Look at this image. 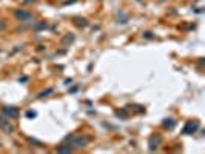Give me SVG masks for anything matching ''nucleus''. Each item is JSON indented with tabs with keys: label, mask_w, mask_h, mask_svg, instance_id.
<instances>
[{
	"label": "nucleus",
	"mask_w": 205,
	"mask_h": 154,
	"mask_svg": "<svg viewBox=\"0 0 205 154\" xmlns=\"http://www.w3.org/2000/svg\"><path fill=\"white\" fill-rule=\"evenodd\" d=\"M68 142H71V145H74L76 148H82L88 143V137H82V136H69L66 137Z\"/></svg>",
	"instance_id": "f257e3e1"
},
{
	"label": "nucleus",
	"mask_w": 205,
	"mask_h": 154,
	"mask_svg": "<svg viewBox=\"0 0 205 154\" xmlns=\"http://www.w3.org/2000/svg\"><path fill=\"white\" fill-rule=\"evenodd\" d=\"M0 128L5 131V133H12V129H14V128H12V125L3 116H0Z\"/></svg>",
	"instance_id": "f03ea898"
},
{
	"label": "nucleus",
	"mask_w": 205,
	"mask_h": 154,
	"mask_svg": "<svg viewBox=\"0 0 205 154\" xmlns=\"http://www.w3.org/2000/svg\"><path fill=\"white\" fill-rule=\"evenodd\" d=\"M3 114H5L6 117H17V116H19V111H17V108L5 106V108H3Z\"/></svg>",
	"instance_id": "7ed1b4c3"
},
{
	"label": "nucleus",
	"mask_w": 205,
	"mask_h": 154,
	"mask_svg": "<svg viewBox=\"0 0 205 154\" xmlns=\"http://www.w3.org/2000/svg\"><path fill=\"white\" fill-rule=\"evenodd\" d=\"M198 126H199V123H198V122H188V123H187V126L184 128V133H185V134L193 133V131H196V129H198Z\"/></svg>",
	"instance_id": "20e7f679"
},
{
	"label": "nucleus",
	"mask_w": 205,
	"mask_h": 154,
	"mask_svg": "<svg viewBox=\"0 0 205 154\" xmlns=\"http://www.w3.org/2000/svg\"><path fill=\"white\" fill-rule=\"evenodd\" d=\"M16 17L19 20H29V19H33V16L29 14V12H25V11H16Z\"/></svg>",
	"instance_id": "39448f33"
},
{
	"label": "nucleus",
	"mask_w": 205,
	"mask_h": 154,
	"mask_svg": "<svg viewBox=\"0 0 205 154\" xmlns=\"http://www.w3.org/2000/svg\"><path fill=\"white\" fill-rule=\"evenodd\" d=\"M69 151H71L69 145H68V147H59V148H57V153H69Z\"/></svg>",
	"instance_id": "423d86ee"
},
{
	"label": "nucleus",
	"mask_w": 205,
	"mask_h": 154,
	"mask_svg": "<svg viewBox=\"0 0 205 154\" xmlns=\"http://www.w3.org/2000/svg\"><path fill=\"white\" fill-rule=\"evenodd\" d=\"M170 122H163V126H168V128H173V125H174V122H173L171 119H168Z\"/></svg>",
	"instance_id": "0eeeda50"
},
{
	"label": "nucleus",
	"mask_w": 205,
	"mask_h": 154,
	"mask_svg": "<svg viewBox=\"0 0 205 154\" xmlns=\"http://www.w3.org/2000/svg\"><path fill=\"white\" fill-rule=\"evenodd\" d=\"M73 39H74L73 35H68V37H65V39H63V42H73Z\"/></svg>",
	"instance_id": "6e6552de"
},
{
	"label": "nucleus",
	"mask_w": 205,
	"mask_h": 154,
	"mask_svg": "<svg viewBox=\"0 0 205 154\" xmlns=\"http://www.w3.org/2000/svg\"><path fill=\"white\" fill-rule=\"evenodd\" d=\"M50 93H52V89H46L45 93H40V97H43V96H45V94H50Z\"/></svg>",
	"instance_id": "1a4fd4ad"
},
{
	"label": "nucleus",
	"mask_w": 205,
	"mask_h": 154,
	"mask_svg": "<svg viewBox=\"0 0 205 154\" xmlns=\"http://www.w3.org/2000/svg\"><path fill=\"white\" fill-rule=\"evenodd\" d=\"M26 116H28V117H34V116H35V112H33V111H28V112H26Z\"/></svg>",
	"instance_id": "9d476101"
},
{
	"label": "nucleus",
	"mask_w": 205,
	"mask_h": 154,
	"mask_svg": "<svg viewBox=\"0 0 205 154\" xmlns=\"http://www.w3.org/2000/svg\"><path fill=\"white\" fill-rule=\"evenodd\" d=\"M3 28H5V23H3V22H2V20H0V31H2Z\"/></svg>",
	"instance_id": "9b49d317"
}]
</instances>
